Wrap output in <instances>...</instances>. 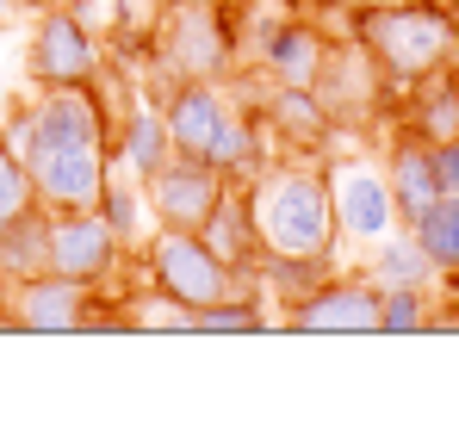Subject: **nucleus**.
<instances>
[{
    "mask_svg": "<svg viewBox=\"0 0 459 434\" xmlns=\"http://www.w3.org/2000/svg\"><path fill=\"white\" fill-rule=\"evenodd\" d=\"M379 310H385V286L373 273H329L280 323L299 329V335H379Z\"/></svg>",
    "mask_w": 459,
    "mask_h": 434,
    "instance_id": "nucleus-9",
    "label": "nucleus"
},
{
    "mask_svg": "<svg viewBox=\"0 0 459 434\" xmlns=\"http://www.w3.org/2000/svg\"><path fill=\"white\" fill-rule=\"evenodd\" d=\"M236 44H242L236 0H168L150 44V69L161 81V93L180 81H224L236 69Z\"/></svg>",
    "mask_w": 459,
    "mask_h": 434,
    "instance_id": "nucleus-4",
    "label": "nucleus"
},
{
    "mask_svg": "<svg viewBox=\"0 0 459 434\" xmlns=\"http://www.w3.org/2000/svg\"><path fill=\"white\" fill-rule=\"evenodd\" d=\"M125 242L112 236V223L93 212H50V273H69L81 286H112V273L125 267Z\"/></svg>",
    "mask_w": 459,
    "mask_h": 434,
    "instance_id": "nucleus-11",
    "label": "nucleus"
},
{
    "mask_svg": "<svg viewBox=\"0 0 459 434\" xmlns=\"http://www.w3.org/2000/svg\"><path fill=\"white\" fill-rule=\"evenodd\" d=\"M267 323H273L267 298H261V291H236L224 304H205V310H199L193 335H261Z\"/></svg>",
    "mask_w": 459,
    "mask_h": 434,
    "instance_id": "nucleus-26",
    "label": "nucleus"
},
{
    "mask_svg": "<svg viewBox=\"0 0 459 434\" xmlns=\"http://www.w3.org/2000/svg\"><path fill=\"white\" fill-rule=\"evenodd\" d=\"M106 63V44L100 31L87 25L81 6H44L38 25H31V44H25V74L31 87H87L93 69Z\"/></svg>",
    "mask_w": 459,
    "mask_h": 434,
    "instance_id": "nucleus-7",
    "label": "nucleus"
},
{
    "mask_svg": "<svg viewBox=\"0 0 459 434\" xmlns=\"http://www.w3.org/2000/svg\"><path fill=\"white\" fill-rule=\"evenodd\" d=\"M435 317L429 286H385V310H379V335H422Z\"/></svg>",
    "mask_w": 459,
    "mask_h": 434,
    "instance_id": "nucleus-29",
    "label": "nucleus"
},
{
    "mask_svg": "<svg viewBox=\"0 0 459 434\" xmlns=\"http://www.w3.org/2000/svg\"><path fill=\"white\" fill-rule=\"evenodd\" d=\"M155 106H161V125H168L174 155H193V161L212 155V143H218V131H224V118H230V100L218 81H180Z\"/></svg>",
    "mask_w": 459,
    "mask_h": 434,
    "instance_id": "nucleus-14",
    "label": "nucleus"
},
{
    "mask_svg": "<svg viewBox=\"0 0 459 434\" xmlns=\"http://www.w3.org/2000/svg\"><path fill=\"white\" fill-rule=\"evenodd\" d=\"M224 174L212 168V161H193V155H168L161 168H155L150 180H143V205L161 230H205V217L212 205L224 199Z\"/></svg>",
    "mask_w": 459,
    "mask_h": 434,
    "instance_id": "nucleus-10",
    "label": "nucleus"
},
{
    "mask_svg": "<svg viewBox=\"0 0 459 434\" xmlns=\"http://www.w3.org/2000/svg\"><path fill=\"white\" fill-rule=\"evenodd\" d=\"M329 193H335V223H342V236L379 242V236L397 230V205H391V187H385L379 161H367V155L329 161Z\"/></svg>",
    "mask_w": 459,
    "mask_h": 434,
    "instance_id": "nucleus-13",
    "label": "nucleus"
},
{
    "mask_svg": "<svg viewBox=\"0 0 459 434\" xmlns=\"http://www.w3.org/2000/svg\"><path fill=\"white\" fill-rule=\"evenodd\" d=\"M360 6H416V0H360Z\"/></svg>",
    "mask_w": 459,
    "mask_h": 434,
    "instance_id": "nucleus-34",
    "label": "nucleus"
},
{
    "mask_svg": "<svg viewBox=\"0 0 459 434\" xmlns=\"http://www.w3.org/2000/svg\"><path fill=\"white\" fill-rule=\"evenodd\" d=\"M255 112H261V125H267L273 149H286V155H299V161H323L329 143H335V118L323 112V100H316L310 87L267 81L261 100H255Z\"/></svg>",
    "mask_w": 459,
    "mask_h": 434,
    "instance_id": "nucleus-12",
    "label": "nucleus"
},
{
    "mask_svg": "<svg viewBox=\"0 0 459 434\" xmlns=\"http://www.w3.org/2000/svg\"><path fill=\"white\" fill-rule=\"evenodd\" d=\"M199 236H205V248L224 261L230 273H261L267 248H261V223H255V180H230Z\"/></svg>",
    "mask_w": 459,
    "mask_h": 434,
    "instance_id": "nucleus-16",
    "label": "nucleus"
},
{
    "mask_svg": "<svg viewBox=\"0 0 459 434\" xmlns=\"http://www.w3.org/2000/svg\"><path fill=\"white\" fill-rule=\"evenodd\" d=\"M385 187H391V205H397V230H416V217L441 199V180H435V143L416 137L410 125H397L391 143H385Z\"/></svg>",
    "mask_w": 459,
    "mask_h": 434,
    "instance_id": "nucleus-15",
    "label": "nucleus"
},
{
    "mask_svg": "<svg viewBox=\"0 0 459 434\" xmlns=\"http://www.w3.org/2000/svg\"><path fill=\"white\" fill-rule=\"evenodd\" d=\"M93 212L112 223V236H118L125 248H137V242H143V212H150V205H143V180L131 187V180L118 174V161H112V174H106V187H100Z\"/></svg>",
    "mask_w": 459,
    "mask_h": 434,
    "instance_id": "nucleus-25",
    "label": "nucleus"
},
{
    "mask_svg": "<svg viewBox=\"0 0 459 434\" xmlns=\"http://www.w3.org/2000/svg\"><path fill=\"white\" fill-rule=\"evenodd\" d=\"M106 6H112V25L100 31L106 56H112L118 69L150 63V44H155V25H161V6H168V0H106Z\"/></svg>",
    "mask_w": 459,
    "mask_h": 434,
    "instance_id": "nucleus-20",
    "label": "nucleus"
},
{
    "mask_svg": "<svg viewBox=\"0 0 459 434\" xmlns=\"http://www.w3.org/2000/svg\"><path fill=\"white\" fill-rule=\"evenodd\" d=\"M435 180L441 193H459V143H435Z\"/></svg>",
    "mask_w": 459,
    "mask_h": 434,
    "instance_id": "nucleus-31",
    "label": "nucleus"
},
{
    "mask_svg": "<svg viewBox=\"0 0 459 434\" xmlns=\"http://www.w3.org/2000/svg\"><path fill=\"white\" fill-rule=\"evenodd\" d=\"M441 267L429 261V248L416 242V230H391L373 242V280L379 286H429Z\"/></svg>",
    "mask_w": 459,
    "mask_h": 434,
    "instance_id": "nucleus-23",
    "label": "nucleus"
},
{
    "mask_svg": "<svg viewBox=\"0 0 459 434\" xmlns=\"http://www.w3.org/2000/svg\"><path fill=\"white\" fill-rule=\"evenodd\" d=\"M0 137L25 161L31 193L50 212H87L118 155L87 87H38L31 100H13Z\"/></svg>",
    "mask_w": 459,
    "mask_h": 434,
    "instance_id": "nucleus-1",
    "label": "nucleus"
},
{
    "mask_svg": "<svg viewBox=\"0 0 459 434\" xmlns=\"http://www.w3.org/2000/svg\"><path fill=\"white\" fill-rule=\"evenodd\" d=\"M391 125H410L429 143H459V56L441 63V69H429L410 87H397Z\"/></svg>",
    "mask_w": 459,
    "mask_h": 434,
    "instance_id": "nucleus-17",
    "label": "nucleus"
},
{
    "mask_svg": "<svg viewBox=\"0 0 459 434\" xmlns=\"http://www.w3.org/2000/svg\"><path fill=\"white\" fill-rule=\"evenodd\" d=\"M416 242L429 248V261L441 273H454L459 267V193H441L429 212L416 217Z\"/></svg>",
    "mask_w": 459,
    "mask_h": 434,
    "instance_id": "nucleus-28",
    "label": "nucleus"
},
{
    "mask_svg": "<svg viewBox=\"0 0 459 434\" xmlns=\"http://www.w3.org/2000/svg\"><path fill=\"white\" fill-rule=\"evenodd\" d=\"M13 13H19V0H0V25H6V19H13Z\"/></svg>",
    "mask_w": 459,
    "mask_h": 434,
    "instance_id": "nucleus-33",
    "label": "nucleus"
},
{
    "mask_svg": "<svg viewBox=\"0 0 459 434\" xmlns=\"http://www.w3.org/2000/svg\"><path fill=\"white\" fill-rule=\"evenodd\" d=\"M38 205V193H31V174H25V161L13 155V143L0 137V230L13 223V217H25Z\"/></svg>",
    "mask_w": 459,
    "mask_h": 434,
    "instance_id": "nucleus-30",
    "label": "nucleus"
},
{
    "mask_svg": "<svg viewBox=\"0 0 459 434\" xmlns=\"http://www.w3.org/2000/svg\"><path fill=\"white\" fill-rule=\"evenodd\" d=\"M193 323H199V310L168 298L161 286H143L125 298V329L131 335H193Z\"/></svg>",
    "mask_w": 459,
    "mask_h": 434,
    "instance_id": "nucleus-24",
    "label": "nucleus"
},
{
    "mask_svg": "<svg viewBox=\"0 0 459 434\" xmlns=\"http://www.w3.org/2000/svg\"><path fill=\"white\" fill-rule=\"evenodd\" d=\"M137 255H143L150 286H161L168 298H180V304H193V310L224 304L236 291H261V273H230L224 261L205 248L199 230H155ZM261 298H267V291H261Z\"/></svg>",
    "mask_w": 459,
    "mask_h": 434,
    "instance_id": "nucleus-5",
    "label": "nucleus"
},
{
    "mask_svg": "<svg viewBox=\"0 0 459 434\" xmlns=\"http://www.w3.org/2000/svg\"><path fill=\"white\" fill-rule=\"evenodd\" d=\"M329 273H335V261H323V255H310V261H261V291L280 298V317H286V310H292L299 298H310Z\"/></svg>",
    "mask_w": 459,
    "mask_h": 434,
    "instance_id": "nucleus-27",
    "label": "nucleus"
},
{
    "mask_svg": "<svg viewBox=\"0 0 459 434\" xmlns=\"http://www.w3.org/2000/svg\"><path fill=\"white\" fill-rule=\"evenodd\" d=\"M255 223L267 261H335L342 223H335V193H329V161H299L273 155L267 174L255 180Z\"/></svg>",
    "mask_w": 459,
    "mask_h": 434,
    "instance_id": "nucleus-2",
    "label": "nucleus"
},
{
    "mask_svg": "<svg viewBox=\"0 0 459 434\" xmlns=\"http://www.w3.org/2000/svg\"><path fill=\"white\" fill-rule=\"evenodd\" d=\"M348 31L360 38V50L385 69L391 87H410L459 56V19L447 0H416V6H360L354 0Z\"/></svg>",
    "mask_w": 459,
    "mask_h": 434,
    "instance_id": "nucleus-3",
    "label": "nucleus"
},
{
    "mask_svg": "<svg viewBox=\"0 0 459 434\" xmlns=\"http://www.w3.org/2000/svg\"><path fill=\"white\" fill-rule=\"evenodd\" d=\"M100 304V286H81L69 273H31V280H0V329H31V335H87V317Z\"/></svg>",
    "mask_w": 459,
    "mask_h": 434,
    "instance_id": "nucleus-8",
    "label": "nucleus"
},
{
    "mask_svg": "<svg viewBox=\"0 0 459 434\" xmlns=\"http://www.w3.org/2000/svg\"><path fill=\"white\" fill-rule=\"evenodd\" d=\"M273 155H280V149H273V137H267L255 100H230V118H224V131H218V143H212L205 161H212L224 180H261Z\"/></svg>",
    "mask_w": 459,
    "mask_h": 434,
    "instance_id": "nucleus-18",
    "label": "nucleus"
},
{
    "mask_svg": "<svg viewBox=\"0 0 459 434\" xmlns=\"http://www.w3.org/2000/svg\"><path fill=\"white\" fill-rule=\"evenodd\" d=\"M50 267V205H31L0 230V280H31Z\"/></svg>",
    "mask_w": 459,
    "mask_h": 434,
    "instance_id": "nucleus-21",
    "label": "nucleus"
},
{
    "mask_svg": "<svg viewBox=\"0 0 459 434\" xmlns=\"http://www.w3.org/2000/svg\"><path fill=\"white\" fill-rule=\"evenodd\" d=\"M447 6H454V19H459V0H447Z\"/></svg>",
    "mask_w": 459,
    "mask_h": 434,
    "instance_id": "nucleus-35",
    "label": "nucleus"
},
{
    "mask_svg": "<svg viewBox=\"0 0 459 434\" xmlns=\"http://www.w3.org/2000/svg\"><path fill=\"white\" fill-rule=\"evenodd\" d=\"M310 93H316L323 112L335 118V131H360V125H373V118H385V112L397 106V87H391L385 69L360 50L354 31L323 44V63L310 74Z\"/></svg>",
    "mask_w": 459,
    "mask_h": 434,
    "instance_id": "nucleus-6",
    "label": "nucleus"
},
{
    "mask_svg": "<svg viewBox=\"0 0 459 434\" xmlns=\"http://www.w3.org/2000/svg\"><path fill=\"white\" fill-rule=\"evenodd\" d=\"M323 44H329L323 25H310V19H280V25H267V38H261V74H267V81L310 87V74L323 63Z\"/></svg>",
    "mask_w": 459,
    "mask_h": 434,
    "instance_id": "nucleus-19",
    "label": "nucleus"
},
{
    "mask_svg": "<svg viewBox=\"0 0 459 434\" xmlns=\"http://www.w3.org/2000/svg\"><path fill=\"white\" fill-rule=\"evenodd\" d=\"M25 13H44V6H63V0H19Z\"/></svg>",
    "mask_w": 459,
    "mask_h": 434,
    "instance_id": "nucleus-32",
    "label": "nucleus"
},
{
    "mask_svg": "<svg viewBox=\"0 0 459 434\" xmlns=\"http://www.w3.org/2000/svg\"><path fill=\"white\" fill-rule=\"evenodd\" d=\"M168 155H174V143H168L161 106H155V100H143V106H137V112L125 118V131H118V155H112V161H118L125 174L150 180V174L161 168V161H168Z\"/></svg>",
    "mask_w": 459,
    "mask_h": 434,
    "instance_id": "nucleus-22",
    "label": "nucleus"
}]
</instances>
